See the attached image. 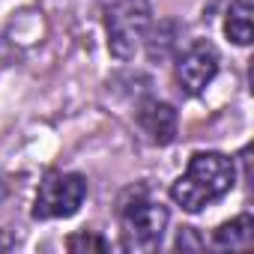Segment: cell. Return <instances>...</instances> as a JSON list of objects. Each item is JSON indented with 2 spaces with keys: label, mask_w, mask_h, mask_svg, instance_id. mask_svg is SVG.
<instances>
[{
  "label": "cell",
  "mask_w": 254,
  "mask_h": 254,
  "mask_svg": "<svg viewBox=\"0 0 254 254\" xmlns=\"http://www.w3.org/2000/svg\"><path fill=\"white\" fill-rule=\"evenodd\" d=\"M236 183V165L224 153H194L183 177L171 183V200L186 212H200L230 194Z\"/></svg>",
  "instance_id": "6da1fadb"
},
{
  "label": "cell",
  "mask_w": 254,
  "mask_h": 254,
  "mask_svg": "<svg viewBox=\"0 0 254 254\" xmlns=\"http://www.w3.org/2000/svg\"><path fill=\"white\" fill-rule=\"evenodd\" d=\"M99 12L108 36V51L117 60H132L144 45L147 27L153 24L150 0H99Z\"/></svg>",
  "instance_id": "7a4b0ae2"
},
{
  "label": "cell",
  "mask_w": 254,
  "mask_h": 254,
  "mask_svg": "<svg viewBox=\"0 0 254 254\" xmlns=\"http://www.w3.org/2000/svg\"><path fill=\"white\" fill-rule=\"evenodd\" d=\"M168 206L153 200L144 189L132 191L120 203V224H123V248L129 251H153L162 245L168 230Z\"/></svg>",
  "instance_id": "3957f363"
},
{
  "label": "cell",
  "mask_w": 254,
  "mask_h": 254,
  "mask_svg": "<svg viewBox=\"0 0 254 254\" xmlns=\"http://www.w3.org/2000/svg\"><path fill=\"white\" fill-rule=\"evenodd\" d=\"M87 177L69 174V171H54L39 183L36 200H33V218L36 221H51V218H69L81 209L87 200Z\"/></svg>",
  "instance_id": "277c9868"
},
{
  "label": "cell",
  "mask_w": 254,
  "mask_h": 254,
  "mask_svg": "<svg viewBox=\"0 0 254 254\" xmlns=\"http://www.w3.org/2000/svg\"><path fill=\"white\" fill-rule=\"evenodd\" d=\"M218 51L212 42L206 39H197L191 42L186 51L177 54V66H174V75H177V84L186 96H200L212 78L218 75Z\"/></svg>",
  "instance_id": "5b68a950"
},
{
  "label": "cell",
  "mask_w": 254,
  "mask_h": 254,
  "mask_svg": "<svg viewBox=\"0 0 254 254\" xmlns=\"http://www.w3.org/2000/svg\"><path fill=\"white\" fill-rule=\"evenodd\" d=\"M138 126L144 129V135L159 144V147H168L174 144L177 138V129H180V120H177V111L174 105L162 102V99H144L138 105Z\"/></svg>",
  "instance_id": "8992f818"
},
{
  "label": "cell",
  "mask_w": 254,
  "mask_h": 254,
  "mask_svg": "<svg viewBox=\"0 0 254 254\" xmlns=\"http://www.w3.org/2000/svg\"><path fill=\"white\" fill-rule=\"evenodd\" d=\"M212 245L221 251H242L254 245V218L251 215H236L230 221H224L215 233H212Z\"/></svg>",
  "instance_id": "52a82bcc"
},
{
  "label": "cell",
  "mask_w": 254,
  "mask_h": 254,
  "mask_svg": "<svg viewBox=\"0 0 254 254\" xmlns=\"http://www.w3.org/2000/svg\"><path fill=\"white\" fill-rule=\"evenodd\" d=\"M180 33H183V27H180L177 21L150 24V27H147V36H144L150 60H168L171 54H177V48H180Z\"/></svg>",
  "instance_id": "ba28073f"
},
{
  "label": "cell",
  "mask_w": 254,
  "mask_h": 254,
  "mask_svg": "<svg viewBox=\"0 0 254 254\" xmlns=\"http://www.w3.org/2000/svg\"><path fill=\"white\" fill-rule=\"evenodd\" d=\"M251 15H254L251 0H233L230 3L227 18H224V33L230 42H236V45L251 42Z\"/></svg>",
  "instance_id": "9c48e42d"
},
{
  "label": "cell",
  "mask_w": 254,
  "mask_h": 254,
  "mask_svg": "<svg viewBox=\"0 0 254 254\" xmlns=\"http://www.w3.org/2000/svg\"><path fill=\"white\" fill-rule=\"evenodd\" d=\"M66 248L69 251H75V254H84V251H108L111 248V242L105 239V236H99L96 230H78V233H72L69 239H66Z\"/></svg>",
  "instance_id": "30bf717a"
},
{
  "label": "cell",
  "mask_w": 254,
  "mask_h": 254,
  "mask_svg": "<svg viewBox=\"0 0 254 254\" xmlns=\"http://www.w3.org/2000/svg\"><path fill=\"white\" fill-rule=\"evenodd\" d=\"M177 248L180 251H197V248H203V239L197 236L194 227H183L180 236H177Z\"/></svg>",
  "instance_id": "8fae6325"
}]
</instances>
